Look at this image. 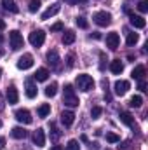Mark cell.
Listing matches in <instances>:
<instances>
[{"instance_id":"cell-13","label":"cell","mask_w":148,"mask_h":150,"mask_svg":"<svg viewBox=\"0 0 148 150\" xmlns=\"http://www.w3.org/2000/svg\"><path fill=\"white\" fill-rule=\"evenodd\" d=\"M59 11H61V5H59V4H52V5H49V7H47V11L42 14V19L45 21V19H49V18L56 16Z\"/></svg>"},{"instance_id":"cell-9","label":"cell","mask_w":148,"mask_h":150,"mask_svg":"<svg viewBox=\"0 0 148 150\" xmlns=\"http://www.w3.org/2000/svg\"><path fill=\"white\" fill-rule=\"evenodd\" d=\"M113 87H115V94H117V96H124V94L129 91L131 84H129V80H117Z\"/></svg>"},{"instance_id":"cell-2","label":"cell","mask_w":148,"mask_h":150,"mask_svg":"<svg viewBox=\"0 0 148 150\" xmlns=\"http://www.w3.org/2000/svg\"><path fill=\"white\" fill-rule=\"evenodd\" d=\"M75 84H77V87H78L80 91H84V93H87V91H91V89L94 87V80H92V77L87 75V74L77 75Z\"/></svg>"},{"instance_id":"cell-16","label":"cell","mask_w":148,"mask_h":150,"mask_svg":"<svg viewBox=\"0 0 148 150\" xmlns=\"http://www.w3.org/2000/svg\"><path fill=\"white\" fill-rule=\"evenodd\" d=\"M33 143H35L37 147H44V145H45V134H44V129L38 127L37 131L33 133Z\"/></svg>"},{"instance_id":"cell-18","label":"cell","mask_w":148,"mask_h":150,"mask_svg":"<svg viewBox=\"0 0 148 150\" xmlns=\"http://www.w3.org/2000/svg\"><path fill=\"white\" fill-rule=\"evenodd\" d=\"M118 117H120V122H124V124L129 126V127H134V117L129 112H120Z\"/></svg>"},{"instance_id":"cell-48","label":"cell","mask_w":148,"mask_h":150,"mask_svg":"<svg viewBox=\"0 0 148 150\" xmlns=\"http://www.w3.org/2000/svg\"><path fill=\"white\" fill-rule=\"evenodd\" d=\"M0 127H2V122H0Z\"/></svg>"},{"instance_id":"cell-39","label":"cell","mask_w":148,"mask_h":150,"mask_svg":"<svg viewBox=\"0 0 148 150\" xmlns=\"http://www.w3.org/2000/svg\"><path fill=\"white\" fill-rule=\"evenodd\" d=\"M129 145H131L129 142H124V145H122V147L118 145V149H122V150H127V149H129Z\"/></svg>"},{"instance_id":"cell-1","label":"cell","mask_w":148,"mask_h":150,"mask_svg":"<svg viewBox=\"0 0 148 150\" xmlns=\"http://www.w3.org/2000/svg\"><path fill=\"white\" fill-rule=\"evenodd\" d=\"M63 103L66 105V107H70V108H75V107H78V98H77V94H75L73 91V86H70V84H66L65 86V94H63Z\"/></svg>"},{"instance_id":"cell-34","label":"cell","mask_w":148,"mask_h":150,"mask_svg":"<svg viewBox=\"0 0 148 150\" xmlns=\"http://www.w3.org/2000/svg\"><path fill=\"white\" fill-rule=\"evenodd\" d=\"M138 11H140V12H143V14L147 12V11H148V2H147V0H141V2L138 4Z\"/></svg>"},{"instance_id":"cell-6","label":"cell","mask_w":148,"mask_h":150,"mask_svg":"<svg viewBox=\"0 0 148 150\" xmlns=\"http://www.w3.org/2000/svg\"><path fill=\"white\" fill-rule=\"evenodd\" d=\"M47 63L54 68V70H59V63H61V59H59V54H58V51L56 49H51L49 52H47Z\"/></svg>"},{"instance_id":"cell-49","label":"cell","mask_w":148,"mask_h":150,"mask_svg":"<svg viewBox=\"0 0 148 150\" xmlns=\"http://www.w3.org/2000/svg\"><path fill=\"white\" fill-rule=\"evenodd\" d=\"M0 74H2V70H0Z\"/></svg>"},{"instance_id":"cell-17","label":"cell","mask_w":148,"mask_h":150,"mask_svg":"<svg viewBox=\"0 0 148 150\" xmlns=\"http://www.w3.org/2000/svg\"><path fill=\"white\" fill-rule=\"evenodd\" d=\"M110 72L115 75L122 74L124 72V63L120 61V59H113V61H110Z\"/></svg>"},{"instance_id":"cell-12","label":"cell","mask_w":148,"mask_h":150,"mask_svg":"<svg viewBox=\"0 0 148 150\" xmlns=\"http://www.w3.org/2000/svg\"><path fill=\"white\" fill-rule=\"evenodd\" d=\"M75 120V113L72 110H65V112H61V122H63V126L65 127H70L72 124H73Z\"/></svg>"},{"instance_id":"cell-43","label":"cell","mask_w":148,"mask_h":150,"mask_svg":"<svg viewBox=\"0 0 148 150\" xmlns=\"http://www.w3.org/2000/svg\"><path fill=\"white\" fill-rule=\"evenodd\" d=\"M4 28H5V21H2V19H0V30H4Z\"/></svg>"},{"instance_id":"cell-14","label":"cell","mask_w":148,"mask_h":150,"mask_svg":"<svg viewBox=\"0 0 148 150\" xmlns=\"http://www.w3.org/2000/svg\"><path fill=\"white\" fill-rule=\"evenodd\" d=\"M25 87H26V96H28L30 100H33V98L37 96V86H35V82H33L32 79H26Z\"/></svg>"},{"instance_id":"cell-32","label":"cell","mask_w":148,"mask_h":150,"mask_svg":"<svg viewBox=\"0 0 148 150\" xmlns=\"http://www.w3.org/2000/svg\"><path fill=\"white\" fill-rule=\"evenodd\" d=\"M101 113H103V108H101V107H92V110H91V117H92V119H99Z\"/></svg>"},{"instance_id":"cell-46","label":"cell","mask_w":148,"mask_h":150,"mask_svg":"<svg viewBox=\"0 0 148 150\" xmlns=\"http://www.w3.org/2000/svg\"><path fill=\"white\" fill-rule=\"evenodd\" d=\"M4 54H5V51H4V49H2V47H0V58H2V56H4Z\"/></svg>"},{"instance_id":"cell-10","label":"cell","mask_w":148,"mask_h":150,"mask_svg":"<svg viewBox=\"0 0 148 150\" xmlns=\"http://www.w3.org/2000/svg\"><path fill=\"white\" fill-rule=\"evenodd\" d=\"M118 44H120V37H118L117 32H111V33L106 35V47H108V49L115 51V49L118 47Z\"/></svg>"},{"instance_id":"cell-23","label":"cell","mask_w":148,"mask_h":150,"mask_svg":"<svg viewBox=\"0 0 148 150\" xmlns=\"http://www.w3.org/2000/svg\"><path fill=\"white\" fill-rule=\"evenodd\" d=\"M2 5H4V9H5V11H9V12H14V14L19 11L14 0H2Z\"/></svg>"},{"instance_id":"cell-37","label":"cell","mask_w":148,"mask_h":150,"mask_svg":"<svg viewBox=\"0 0 148 150\" xmlns=\"http://www.w3.org/2000/svg\"><path fill=\"white\" fill-rule=\"evenodd\" d=\"M138 82H140V84H138V89H140V91H147V82H145V80H138Z\"/></svg>"},{"instance_id":"cell-15","label":"cell","mask_w":148,"mask_h":150,"mask_svg":"<svg viewBox=\"0 0 148 150\" xmlns=\"http://www.w3.org/2000/svg\"><path fill=\"white\" fill-rule=\"evenodd\" d=\"M129 21H131V25H132L134 28H145V26H147V21H145L143 16H134V14H131V16H129Z\"/></svg>"},{"instance_id":"cell-38","label":"cell","mask_w":148,"mask_h":150,"mask_svg":"<svg viewBox=\"0 0 148 150\" xmlns=\"http://www.w3.org/2000/svg\"><path fill=\"white\" fill-rule=\"evenodd\" d=\"M91 38H96V40H99V38H101V33H99V32H92V33H91Z\"/></svg>"},{"instance_id":"cell-11","label":"cell","mask_w":148,"mask_h":150,"mask_svg":"<svg viewBox=\"0 0 148 150\" xmlns=\"http://www.w3.org/2000/svg\"><path fill=\"white\" fill-rule=\"evenodd\" d=\"M7 101H9V105H16L19 101V94H18L16 86H9L7 87Z\"/></svg>"},{"instance_id":"cell-27","label":"cell","mask_w":148,"mask_h":150,"mask_svg":"<svg viewBox=\"0 0 148 150\" xmlns=\"http://www.w3.org/2000/svg\"><path fill=\"white\" fill-rule=\"evenodd\" d=\"M129 105H131V107H134V108H140V107L143 105V98H141L140 94H136V96H132V98H131Z\"/></svg>"},{"instance_id":"cell-42","label":"cell","mask_w":148,"mask_h":150,"mask_svg":"<svg viewBox=\"0 0 148 150\" xmlns=\"http://www.w3.org/2000/svg\"><path fill=\"white\" fill-rule=\"evenodd\" d=\"M51 150H65L61 145H54V147H51Z\"/></svg>"},{"instance_id":"cell-35","label":"cell","mask_w":148,"mask_h":150,"mask_svg":"<svg viewBox=\"0 0 148 150\" xmlns=\"http://www.w3.org/2000/svg\"><path fill=\"white\" fill-rule=\"evenodd\" d=\"M73 65H75V54H68L66 56V67L68 68H73Z\"/></svg>"},{"instance_id":"cell-4","label":"cell","mask_w":148,"mask_h":150,"mask_svg":"<svg viewBox=\"0 0 148 150\" xmlns=\"http://www.w3.org/2000/svg\"><path fill=\"white\" fill-rule=\"evenodd\" d=\"M30 44L33 45V47H40V45H44V42H45V33H44V30H33L32 33H30Z\"/></svg>"},{"instance_id":"cell-45","label":"cell","mask_w":148,"mask_h":150,"mask_svg":"<svg viewBox=\"0 0 148 150\" xmlns=\"http://www.w3.org/2000/svg\"><path fill=\"white\" fill-rule=\"evenodd\" d=\"M68 2H70V4H72V5H75V4H78V2H80V0H68Z\"/></svg>"},{"instance_id":"cell-28","label":"cell","mask_w":148,"mask_h":150,"mask_svg":"<svg viewBox=\"0 0 148 150\" xmlns=\"http://www.w3.org/2000/svg\"><path fill=\"white\" fill-rule=\"evenodd\" d=\"M40 9V0H30L28 2V11L30 12H37Z\"/></svg>"},{"instance_id":"cell-29","label":"cell","mask_w":148,"mask_h":150,"mask_svg":"<svg viewBox=\"0 0 148 150\" xmlns=\"http://www.w3.org/2000/svg\"><path fill=\"white\" fill-rule=\"evenodd\" d=\"M75 23H77V26H78V28H82V30H87V28H89L87 19H85V18H82V16H80V18H77V21H75Z\"/></svg>"},{"instance_id":"cell-25","label":"cell","mask_w":148,"mask_h":150,"mask_svg":"<svg viewBox=\"0 0 148 150\" xmlns=\"http://www.w3.org/2000/svg\"><path fill=\"white\" fill-rule=\"evenodd\" d=\"M38 117H42V119H44V117H47V115H49V113H51V105H47V103H44V105H40V107H38Z\"/></svg>"},{"instance_id":"cell-24","label":"cell","mask_w":148,"mask_h":150,"mask_svg":"<svg viewBox=\"0 0 148 150\" xmlns=\"http://www.w3.org/2000/svg\"><path fill=\"white\" fill-rule=\"evenodd\" d=\"M56 93H58V84H56V82H52L51 86H47V87H45V96H47V98L56 96Z\"/></svg>"},{"instance_id":"cell-33","label":"cell","mask_w":148,"mask_h":150,"mask_svg":"<svg viewBox=\"0 0 148 150\" xmlns=\"http://www.w3.org/2000/svg\"><path fill=\"white\" fill-rule=\"evenodd\" d=\"M66 150H80L78 142H77V140H70V142H68V145H66Z\"/></svg>"},{"instance_id":"cell-5","label":"cell","mask_w":148,"mask_h":150,"mask_svg":"<svg viewBox=\"0 0 148 150\" xmlns=\"http://www.w3.org/2000/svg\"><path fill=\"white\" fill-rule=\"evenodd\" d=\"M9 42H11V47H12V51H18V49H21V47L25 45L23 35H21L19 32H16V30L9 33Z\"/></svg>"},{"instance_id":"cell-7","label":"cell","mask_w":148,"mask_h":150,"mask_svg":"<svg viewBox=\"0 0 148 150\" xmlns=\"http://www.w3.org/2000/svg\"><path fill=\"white\" fill-rule=\"evenodd\" d=\"M33 67V56L32 54H23L18 59V68L19 70H30Z\"/></svg>"},{"instance_id":"cell-26","label":"cell","mask_w":148,"mask_h":150,"mask_svg":"<svg viewBox=\"0 0 148 150\" xmlns=\"http://www.w3.org/2000/svg\"><path fill=\"white\" fill-rule=\"evenodd\" d=\"M138 40H140V37H138V33L131 32V33H127V38H125V44H127V45H136V44H138Z\"/></svg>"},{"instance_id":"cell-44","label":"cell","mask_w":148,"mask_h":150,"mask_svg":"<svg viewBox=\"0 0 148 150\" xmlns=\"http://www.w3.org/2000/svg\"><path fill=\"white\" fill-rule=\"evenodd\" d=\"M4 108V98H2V94H0V110Z\"/></svg>"},{"instance_id":"cell-21","label":"cell","mask_w":148,"mask_h":150,"mask_svg":"<svg viewBox=\"0 0 148 150\" xmlns=\"http://www.w3.org/2000/svg\"><path fill=\"white\" fill-rule=\"evenodd\" d=\"M61 40H63L65 45H72L75 42V32L73 30H66V32L63 33V38H61Z\"/></svg>"},{"instance_id":"cell-22","label":"cell","mask_w":148,"mask_h":150,"mask_svg":"<svg viewBox=\"0 0 148 150\" xmlns=\"http://www.w3.org/2000/svg\"><path fill=\"white\" fill-rule=\"evenodd\" d=\"M49 70L47 68H38L37 70V74H35V80L37 82H45L47 79H49Z\"/></svg>"},{"instance_id":"cell-31","label":"cell","mask_w":148,"mask_h":150,"mask_svg":"<svg viewBox=\"0 0 148 150\" xmlns=\"http://www.w3.org/2000/svg\"><path fill=\"white\" fill-rule=\"evenodd\" d=\"M51 127H52V133H51V140H52V142H56V140L61 136V133L56 129V124H54V122H51Z\"/></svg>"},{"instance_id":"cell-19","label":"cell","mask_w":148,"mask_h":150,"mask_svg":"<svg viewBox=\"0 0 148 150\" xmlns=\"http://www.w3.org/2000/svg\"><path fill=\"white\" fill-rule=\"evenodd\" d=\"M145 74H147V68L143 67V65H138L134 70H132V79L134 80H143V77H145Z\"/></svg>"},{"instance_id":"cell-36","label":"cell","mask_w":148,"mask_h":150,"mask_svg":"<svg viewBox=\"0 0 148 150\" xmlns=\"http://www.w3.org/2000/svg\"><path fill=\"white\" fill-rule=\"evenodd\" d=\"M61 30H63V23H56L51 26V32H61Z\"/></svg>"},{"instance_id":"cell-47","label":"cell","mask_w":148,"mask_h":150,"mask_svg":"<svg viewBox=\"0 0 148 150\" xmlns=\"http://www.w3.org/2000/svg\"><path fill=\"white\" fill-rule=\"evenodd\" d=\"M0 42H4V37H2V35H0Z\"/></svg>"},{"instance_id":"cell-30","label":"cell","mask_w":148,"mask_h":150,"mask_svg":"<svg viewBox=\"0 0 148 150\" xmlns=\"http://www.w3.org/2000/svg\"><path fill=\"white\" fill-rule=\"evenodd\" d=\"M106 142L108 143H118L120 142V136L115 134V133H106Z\"/></svg>"},{"instance_id":"cell-40","label":"cell","mask_w":148,"mask_h":150,"mask_svg":"<svg viewBox=\"0 0 148 150\" xmlns=\"http://www.w3.org/2000/svg\"><path fill=\"white\" fill-rule=\"evenodd\" d=\"M4 147H5V138L0 136V150H4Z\"/></svg>"},{"instance_id":"cell-3","label":"cell","mask_w":148,"mask_h":150,"mask_svg":"<svg viewBox=\"0 0 148 150\" xmlns=\"http://www.w3.org/2000/svg\"><path fill=\"white\" fill-rule=\"evenodd\" d=\"M92 19H94V23H96L98 26H108L111 23V14L106 12V11H98V12L92 16Z\"/></svg>"},{"instance_id":"cell-20","label":"cell","mask_w":148,"mask_h":150,"mask_svg":"<svg viewBox=\"0 0 148 150\" xmlns=\"http://www.w3.org/2000/svg\"><path fill=\"white\" fill-rule=\"evenodd\" d=\"M11 134H12V138H16V140H23V138L28 136V131L23 129V127H14V129L11 131Z\"/></svg>"},{"instance_id":"cell-41","label":"cell","mask_w":148,"mask_h":150,"mask_svg":"<svg viewBox=\"0 0 148 150\" xmlns=\"http://www.w3.org/2000/svg\"><path fill=\"white\" fill-rule=\"evenodd\" d=\"M99 58H101V61H105V54H103V52H101V54H99ZM99 68H101V70H105V67H103V63H101V65H99Z\"/></svg>"},{"instance_id":"cell-8","label":"cell","mask_w":148,"mask_h":150,"mask_svg":"<svg viewBox=\"0 0 148 150\" xmlns=\"http://www.w3.org/2000/svg\"><path fill=\"white\" fill-rule=\"evenodd\" d=\"M14 117L18 119V122H21V124H32V113L28 112L26 108H19V110H16L14 113Z\"/></svg>"}]
</instances>
